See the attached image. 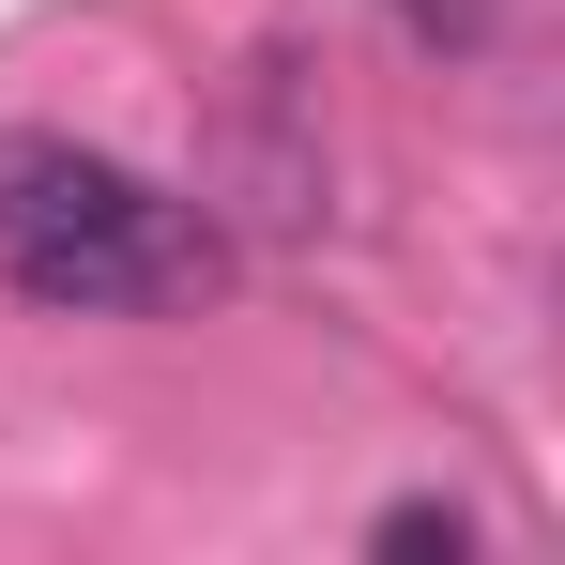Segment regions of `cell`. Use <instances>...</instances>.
I'll return each instance as SVG.
<instances>
[{
  "label": "cell",
  "mask_w": 565,
  "mask_h": 565,
  "mask_svg": "<svg viewBox=\"0 0 565 565\" xmlns=\"http://www.w3.org/2000/svg\"><path fill=\"white\" fill-rule=\"evenodd\" d=\"M0 276L62 321H107V306H169L199 290V230L138 169H107L77 138H15L0 153Z\"/></svg>",
  "instance_id": "obj_1"
},
{
  "label": "cell",
  "mask_w": 565,
  "mask_h": 565,
  "mask_svg": "<svg viewBox=\"0 0 565 565\" xmlns=\"http://www.w3.org/2000/svg\"><path fill=\"white\" fill-rule=\"evenodd\" d=\"M367 551H397V565H428V551H444V565H459V551H473V520H459V504H382V535H367Z\"/></svg>",
  "instance_id": "obj_2"
}]
</instances>
